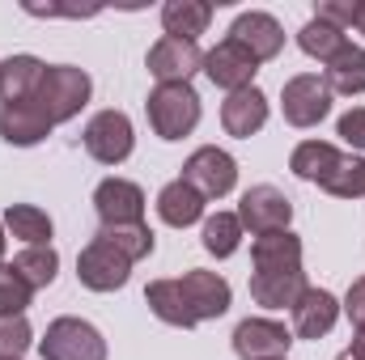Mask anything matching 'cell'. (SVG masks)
<instances>
[{"label": "cell", "instance_id": "cell-26", "mask_svg": "<svg viewBox=\"0 0 365 360\" xmlns=\"http://www.w3.org/2000/svg\"><path fill=\"white\" fill-rule=\"evenodd\" d=\"M306 288H310L306 284V271L302 275H251V297L259 305H268V309H284V305L293 309Z\"/></svg>", "mask_w": 365, "mask_h": 360}, {"label": "cell", "instance_id": "cell-31", "mask_svg": "<svg viewBox=\"0 0 365 360\" xmlns=\"http://www.w3.org/2000/svg\"><path fill=\"white\" fill-rule=\"evenodd\" d=\"M323 191H331L336 199H361L365 195V162L344 153L340 166L331 170V179L323 182Z\"/></svg>", "mask_w": 365, "mask_h": 360}, {"label": "cell", "instance_id": "cell-23", "mask_svg": "<svg viewBox=\"0 0 365 360\" xmlns=\"http://www.w3.org/2000/svg\"><path fill=\"white\" fill-rule=\"evenodd\" d=\"M323 85L331 93H365V47H344L336 60H327V73H323Z\"/></svg>", "mask_w": 365, "mask_h": 360}, {"label": "cell", "instance_id": "cell-1", "mask_svg": "<svg viewBox=\"0 0 365 360\" xmlns=\"http://www.w3.org/2000/svg\"><path fill=\"white\" fill-rule=\"evenodd\" d=\"M145 110H149V127L162 140H182L200 123V97L191 85H158L149 93Z\"/></svg>", "mask_w": 365, "mask_h": 360}, {"label": "cell", "instance_id": "cell-12", "mask_svg": "<svg viewBox=\"0 0 365 360\" xmlns=\"http://www.w3.org/2000/svg\"><path fill=\"white\" fill-rule=\"evenodd\" d=\"M289 344H293V335L272 318H247L234 331V352L242 360H284Z\"/></svg>", "mask_w": 365, "mask_h": 360}, {"label": "cell", "instance_id": "cell-19", "mask_svg": "<svg viewBox=\"0 0 365 360\" xmlns=\"http://www.w3.org/2000/svg\"><path fill=\"white\" fill-rule=\"evenodd\" d=\"M47 64L34 55H9L0 64V102H30L43 85Z\"/></svg>", "mask_w": 365, "mask_h": 360}, {"label": "cell", "instance_id": "cell-36", "mask_svg": "<svg viewBox=\"0 0 365 360\" xmlns=\"http://www.w3.org/2000/svg\"><path fill=\"white\" fill-rule=\"evenodd\" d=\"M344 314H349V322L353 327H365V275L349 288V297H344V305H340Z\"/></svg>", "mask_w": 365, "mask_h": 360}, {"label": "cell", "instance_id": "cell-7", "mask_svg": "<svg viewBox=\"0 0 365 360\" xmlns=\"http://www.w3.org/2000/svg\"><path fill=\"white\" fill-rule=\"evenodd\" d=\"M128 275H132V259H123L106 238L93 233V242L77 259V280L86 288H93V292H115V288L128 284Z\"/></svg>", "mask_w": 365, "mask_h": 360}, {"label": "cell", "instance_id": "cell-15", "mask_svg": "<svg viewBox=\"0 0 365 360\" xmlns=\"http://www.w3.org/2000/svg\"><path fill=\"white\" fill-rule=\"evenodd\" d=\"M51 119L43 115V106L30 97V102H4L0 106V136L9 140V144H17V149H30V144H38V140H47L51 136Z\"/></svg>", "mask_w": 365, "mask_h": 360}, {"label": "cell", "instance_id": "cell-27", "mask_svg": "<svg viewBox=\"0 0 365 360\" xmlns=\"http://www.w3.org/2000/svg\"><path fill=\"white\" fill-rule=\"evenodd\" d=\"M297 47L310 55V60H336L344 47H349V38H344V30H336V26H327V21H319V17H310L306 26H302V34H297Z\"/></svg>", "mask_w": 365, "mask_h": 360}, {"label": "cell", "instance_id": "cell-28", "mask_svg": "<svg viewBox=\"0 0 365 360\" xmlns=\"http://www.w3.org/2000/svg\"><path fill=\"white\" fill-rule=\"evenodd\" d=\"M9 268L17 271L30 288H47V284L56 280V271H60V255H56L51 246H26Z\"/></svg>", "mask_w": 365, "mask_h": 360}, {"label": "cell", "instance_id": "cell-33", "mask_svg": "<svg viewBox=\"0 0 365 360\" xmlns=\"http://www.w3.org/2000/svg\"><path fill=\"white\" fill-rule=\"evenodd\" d=\"M30 322L26 318H0V356L21 360V352L30 348Z\"/></svg>", "mask_w": 365, "mask_h": 360}, {"label": "cell", "instance_id": "cell-25", "mask_svg": "<svg viewBox=\"0 0 365 360\" xmlns=\"http://www.w3.org/2000/svg\"><path fill=\"white\" fill-rule=\"evenodd\" d=\"M4 229L21 238L26 246H51V216L34 203H9L4 208Z\"/></svg>", "mask_w": 365, "mask_h": 360}, {"label": "cell", "instance_id": "cell-2", "mask_svg": "<svg viewBox=\"0 0 365 360\" xmlns=\"http://www.w3.org/2000/svg\"><path fill=\"white\" fill-rule=\"evenodd\" d=\"M90 77L81 73V68H73V64H56V68H47L43 73V85L34 93V102L43 106V115L51 119V123H68L73 115H81V106L90 102Z\"/></svg>", "mask_w": 365, "mask_h": 360}, {"label": "cell", "instance_id": "cell-14", "mask_svg": "<svg viewBox=\"0 0 365 360\" xmlns=\"http://www.w3.org/2000/svg\"><path fill=\"white\" fill-rule=\"evenodd\" d=\"M179 288H182V297H187V305H191V314H195V322L221 318L230 309V301H234L230 280L217 275V271H187L179 280Z\"/></svg>", "mask_w": 365, "mask_h": 360}, {"label": "cell", "instance_id": "cell-22", "mask_svg": "<svg viewBox=\"0 0 365 360\" xmlns=\"http://www.w3.org/2000/svg\"><path fill=\"white\" fill-rule=\"evenodd\" d=\"M145 301H149V309H153L166 327H182V331L195 327V314H191V305H187V297H182L179 280H153V284L145 288Z\"/></svg>", "mask_w": 365, "mask_h": 360}, {"label": "cell", "instance_id": "cell-21", "mask_svg": "<svg viewBox=\"0 0 365 360\" xmlns=\"http://www.w3.org/2000/svg\"><path fill=\"white\" fill-rule=\"evenodd\" d=\"M340 149L336 144H323V140H302L297 149H293V157H289V170L297 174V179H306V182H323L331 179V170L340 166Z\"/></svg>", "mask_w": 365, "mask_h": 360}, {"label": "cell", "instance_id": "cell-40", "mask_svg": "<svg viewBox=\"0 0 365 360\" xmlns=\"http://www.w3.org/2000/svg\"><path fill=\"white\" fill-rule=\"evenodd\" d=\"M336 360H357V356H353V352H340V356H336Z\"/></svg>", "mask_w": 365, "mask_h": 360}, {"label": "cell", "instance_id": "cell-29", "mask_svg": "<svg viewBox=\"0 0 365 360\" xmlns=\"http://www.w3.org/2000/svg\"><path fill=\"white\" fill-rule=\"evenodd\" d=\"M242 246V221L234 212H217L204 221V250L217 255V259H230L234 250Z\"/></svg>", "mask_w": 365, "mask_h": 360}, {"label": "cell", "instance_id": "cell-16", "mask_svg": "<svg viewBox=\"0 0 365 360\" xmlns=\"http://www.w3.org/2000/svg\"><path fill=\"white\" fill-rule=\"evenodd\" d=\"M230 38L242 43L259 64H264V60H276L280 47H284V30H280V21H276L272 13H242V17L230 26Z\"/></svg>", "mask_w": 365, "mask_h": 360}, {"label": "cell", "instance_id": "cell-11", "mask_svg": "<svg viewBox=\"0 0 365 360\" xmlns=\"http://www.w3.org/2000/svg\"><path fill=\"white\" fill-rule=\"evenodd\" d=\"M93 208L102 225H140L145 221V191L128 179H102L93 191Z\"/></svg>", "mask_w": 365, "mask_h": 360}, {"label": "cell", "instance_id": "cell-18", "mask_svg": "<svg viewBox=\"0 0 365 360\" xmlns=\"http://www.w3.org/2000/svg\"><path fill=\"white\" fill-rule=\"evenodd\" d=\"M340 318V301L327 288H306L293 305V331L302 339H323Z\"/></svg>", "mask_w": 365, "mask_h": 360}, {"label": "cell", "instance_id": "cell-3", "mask_svg": "<svg viewBox=\"0 0 365 360\" xmlns=\"http://www.w3.org/2000/svg\"><path fill=\"white\" fill-rule=\"evenodd\" d=\"M43 360H106V339L86 318H56L43 335Z\"/></svg>", "mask_w": 365, "mask_h": 360}, {"label": "cell", "instance_id": "cell-24", "mask_svg": "<svg viewBox=\"0 0 365 360\" xmlns=\"http://www.w3.org/2000/svg\"><path fill=\"white\" fill-rule=\"evenodd\" d=\"M208 21H212V4H204V0H170L162 9V26H166L170 38H191L195 43V34L208 30Z\"/></svg>", "mask_w": 365, "mask_h": 360}, {"label": "cell", "instance_id": "cell-8", "mask_svg": "<svg viewBox=\"0 0 365 360\" xmlns=\"http://www.w3.org/2000/svg\"><path fill=\"white\" fill-rule=\"evenodd\" d=\"M280 106H284V119L293 127H314V123H323L331 115V90L314 73H302V77L284 81Z\"/></svg>", "mask_w": 365, "mask_h": 360}, {"label": "cell", "instance_id": "cell-6", "mask_svg": "<svg viewBox=\"0 0 365 360\" xmlns=\"http://www.w3.org/2000/svg\"><path fill=\"white\" fill-rule=\"evenodd\" d=\"M204 68V51L191 38H158L149 47V77L158 85H187Z\"/></svg>", "mask_w": 365, "mask_h": 360}, {"label": "cell", "instance_id": "cell-9", "mask_svg": "<svg viewBox=\"0 0 365 360\" xmlns=\"http://www.w3.org/2000/svg\"><path fill=\"white\" fill-rule=\"evenodd\" d=\"M238 221H242V229H251L255 238H264V233H276V229H289V221H293V203L276 191V186H251L247 195H242V203H238Z\"/></svg>", "mask_w": 365, "mask_h": 360}, {"label": "cell", "instance_id": "cell-20", "mask_svg": "<svg viewBox=\"0 0 365 360\" xmlns=\"http://www.w3.org/2000/svg\"><path fill=\"white\" fill-rule=\"evenodd\" d=\"M158 216H162L170 229H187V225H195V221L204 216V195L182 179L166 182L162 195H158Z\"/></svg>", "mask_w": 365, "mask_h": 360}, {"label": "cell", "instance_id": "cell-17", "mask_svg": "<svg viewBox=\"0 0 365 360\" xmlns=\"http://www.w3.org/2000/svg\"><path fill=\"white\" fill-rule=\"evenodd\" d=\"M268 123V97L255 90H234L225 102H221V127L238 140H251L259 127Z\"/></svg>", "mask_w": 365, "mask_h": 360}, {"label": "cell", "instance_id": "cell-37", "mask_svg": "<svg viewBox=\"0 0 365 360\" xmlns=\"http://www.w3.org/2000/svg\"><path fill=\"white\" fill-rule=\"evenodd\" d=\"M357 360H365V327H357V339H353V348H349Z\"/></svg>", "mask_w": 365, "mask_h": 360}, {"label": "cell", "instance_id": "cell-38", "mask_svg": "<svg viewBox=\"0 0 365 360\" xmlns=\"http://www.w3.org/2000/svg\"><path fill=\"white\" fill-rule=\"evenodd\" d=\"M353 26L365 34V0H357V21H353Z\"/></svg>", "mask_w": 365, "mask_h": 360}, {"label": "cell", "instance_id": "cell-41", "mask_svg": "<svg viewBox=\"0 0 365 360\" xmlns=\"http://www.w3.org/2000/svg\"><path fill=\"white\" fill-rule=\"evenodd\" d=\"M0 360H13V356H0Z\"/></svg>", "mask_w": 365, "mask_h": 360}, {"label": "cell", "instance_id": "cell-35", "mask_svg": "<svg viewBox=\"0 0 365 360\" xmlns=\"http://www.w3.org/2000/svg\"><path fill=\"white\" fill-rule=\"evenodd\" d=\"M336 132L344 136V144H353V149H365V106L349 110V115L340 119V127H336Z\"/></svg>", "mask_w": 365, "mask_h": 360}, {"label": "cell", "instance_id": "cell-30", "mask_svg": "<svg viewBox=\"0 0 365 360\" xmlns=\"http://www.w3.org/2000/svg\"><path fill=\"white\" fill-rule=\"evenodd\" d=\"M98 238H106L123 259H145V255H153V229L140 221V225H102L98 229Z\"/></svg>", "mask_w": 365, "mask_h": 360}, {"label": "cell", "instance_id": "cell-10", "mask_svg": "<svg viewBox=\"0 0 365 360\" xmlns=\"http://www.w3.org/2000/svg\"><path fill=\"white\" fill-rule=\"evenodd\" d=\"M204 73H208V81L212 85H221V90H251V81H255V73H259V60L242 47V43H234V38H225V43H217L208 55H204Z\"/></svg>", "mask_w": 365, "mask_h": 360}, {"label": "cell", "instance_id": "cell-39", "mask_svg": "<svg viewBox=\"0 0 365 360\" xmlns=\"http://www.w3.org/2000/svg\"><path fill=\"white\" fill-rule=\"evenodd\" d=\"M0 259H4V225H0Z\"/></svg>", "mask_w": 365, "mask_h": 360}, {"label": "cell", "instance_id": "cell-34", "mask_svg": "<svg viewBox=\"0 0 365 360\" xmlns=\"http://www.w3.org/2000/svg\"><path fill=\"white\" fill-rule=\"evenodd\" d=\"M314 17L327 21V26H336V30H344V26L357 21V0H323V4L314 9Z\"/></svg>", "mask_w": 365, "mask_h": 360}, {"label": "cell", "instance_id": "cell-13", "mask_svg": "<svg viewBox=\"0 0 365 360\" xmlns=\"http://www.w3.org/2000/svg\"><path fill=\"white\" fill-rule=\"evenodd\" d=\"M251 263H255V275H302V238L289 229L255 238Z\"/></svg>", "mask_w": 365, "mask_h": 360}, {"label": "cell", "instance_id": "cell-4", "mask_svg": "<svg viewBox=\"0 0 365 360\" xmlns=\"http://www.w3.org/2000/svg\"><path fill=\"white\" fill-rule=\"evenodd\" d=\"M132 119L123 110H98L90 123H86V153L102 166H119L132 157Z\"/></svg>", "mask_w": 365, "mask_h": 360}, {"label": "cell", "instance_id": "cell-32", "mask_svg": "<svg viewBox=\"0 0 365 360\" xmlns=\"http://www.w3.org/2000/svg\"><path fill=\"white\" fill-rule=\"evenodd\" d=\"M30 284L17 275L13 268L0 263V318H21V309L30 305Z\"/></svg>", "mask_w": 365, "mask_h": 360}, {"label": "cell", "instance_id": "cell-5", "mask_svg": "<svg viewBox=\"0 0 365 360\" xmlns=\"http://www.w3.org/2000/svg\"><path fill=\"white\" fill-rule=\"evenodd\" d=\"M182 182H191L204 199H221V195H230L234 182H238V162H234L225 149L204 144V149H195V153L187 157Z\"/></svg>", "mask_w": 365, "mask_h": 360}]
</instances>
